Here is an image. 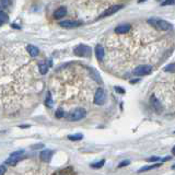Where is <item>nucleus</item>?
I'll list each match as a JSON object with an SVG mask.
<instances>
[{
    "mask_svg": "<svg viewBox=\"0 0 175 175\" xmlns=\"http://www.w3.org/2000/svg\"><path fill=\"white\" fill-rule=\"evenodd\" d=\"M148 23L151 26H153L154 29L160 30V31H169L173 27V25L170 22L165 21L163 19L160 18H150L148 19Z\"/></svg>",
    "mask_w": 175,
    "mask_h": 175,
    "instance_id": "nucleus-1",
    "label": "nucleus"
},
{
    "mask_svg": "<svg viewBox=\"0 0 175 175\" xmlns=\"http://www.w3.org/2000/svg\"><path fill=\"white\" fill-rule=\"evenodd\" d=\"M86 116V111L82 107H78V108H75L73 111H71L67 115V119L70 120V122H78V120L83 119Z\"/></svg>",
    "mask_w": 175,
    "mask_h": 175,
    "instance_id": "nucleus-2",
    "label": "nucleus"
},
{
    "mask_svg": "<svg viewBox=\"0 0 175 175\" xmlns=\"http://www.w3.org/2000/svg\"><path fill=\"white\" fill-rule=\"evenodd\" d=\"M25 154H24V150H19V151L13 152V153L10 154V157L5 160V163L8 165H11V166H14L16 163H19L21 160L24 159Z\"/></svg>",
    "mask_w": 175,
    "mask_h": 175,
    "instance_id": "nucleus-3",
    "label": "nucleus"
},
{
    "mask_svg": "<svg viewBox=\"0 0 175 175\" xmlns=\"http://www.w3.org/2000/svg\"><path fill=\"white\" fill-rule=\"evenodd\" d=\"M75 55L79 56V57H90L91 55V47L88 46V45L84 44H80L73 49Z\"/></svg>",
    "mask_w": 175,
    "mask_h": 175,
    "instance_id": "nucleus-4",
    "label": "nucleus"
},
{
    "mask_svg": "<svg viewBox=\"0 0 175 175\" xmlns=\"http://www.w3.org/2000/svg\"><path fill=\"white\" fill-rule=\"evenodd\" d=\"M152 66L150 65H140L138 67L133 69V75L137 77H144V76H148L152 72Z\"/></svg>",
    "mask_w": 175,
    "mask_h": 175,
    "instance_id": "nucleus-5",
    "label": "nucleus"
},
{
    "mask_svg": "<svg viewBox=\"0 0 175 175\" xmlns=\"http://www.w3.org/2000/svg\"><path fill=\"white\" fill-rule=\"evenodd\" d=\"M105 101H106V93H105L104 89L99 88L95 91V94H94V104L103 105L105 103Z\"/></svg>",
    "mask_w": 175,
    "mask_h": 175,
    "instance_id": "nucleus-6",
    "label": "nucleus"
},
{
    "mask_svg": "<svg viewBox=\"0 0 175 175\" xmlns=\"http://www.w3.org/2000/svg\"><path fill=\"white\" fill-rule=\"evenodd\" d=\"M124 5H111L110 8H107L104 12L99 16V19H103V18H106V16H113V14H115L117 11H119L120 9H123Z\"/></svg>",
    "mask_w": 175,
    "mask_h": 175,
    "instance_id": "nucleus-7",
    "label": "nucleus"
},
{
    "mask_svg": "<svg viewBox=\"0 0 175 175\" xmlns=\"http://www.w3.org/2000/svg\"><path fill=\"white\" fill-rule=\"evenodd\" d=\"M81 22L76 21V20H64L59 22V25L64 29H76L78 26L81 25Z\"/></svg>",
    "mask_w": 175,
    "mask_h": 175,
    "instance_id": "nucleus-8",
    "label": "nucleus"
},
{
    "mask_svg": "<svg viewBox=\"0 0 175 175\" xmlns=\"http://www.w3.org/2000/svg\"><path fill=\"white\" fill-rule=\"evenodd\" d=\"M150 104H151V106L153 107V110L157 113L162 112V110H163L162 104H161L159 100L155 97V95H151V97H150Z\"/></svg>",
    "mask_w": 175,
    "mask_h": 175,
    "instance_id": "nucleus-9",
    "label": "nucleus"
},
{
    "mask_svg": "<svg viewBox=\"0 0 175 175\" xmlns=\"http://www.w3.org/2000/svg\"><path fill=\"white\" fill-rule=\"evenodd\" d=\"M52 157H53V151L52 150H48V149L43 150V151L41 152V154H39L41 160L45 163H49L50 160H52Z\"/></svg>",
    "mask_w": 175,
    "mask_h": 175,
    "instance_id": "nucleus-10",
    "label": "nucleus"
},
{
    "mask_svg": "<svg viewBox=\"0 0 175 175\" xmlns=\"http://www.w3.org/2000/svg\"><path fill=\"white\" fill-rule=\"evenodd\" d=\"M131 29V25L128 23H125V24H120V25H117L115 27V33L117 34H125L127 32H129Z\"/></svg>",
    "mask_w": 175,
    "mask_h": 175,
    "instance_id": "nucleus-11",
    "label": "nucleus"
},
{
    "mask_svg": "<svg viewBox=\"0 0 175 175\" xmlns=\"http://www.w3.org/2000/svg\"><path fill=\"white\" fill-rule=\"evenodd\" d=\"M67 14V9L65 7H59L58 9H56L55 12H54V18L56 20H60V19H63L64 16Z\"/></svg>",
    "mask_w": 175,
    "mask_h": 175,
    "instance_id": "nucleus-12",
    "label": "nucleus"
},
{
    "mask_svg": "<svg viewBox=\"0 0 175 175\" xmlns=\"http://www.w3.org/2000/svg\"><path fill=\"white\" fill-rule=\"evenodd\" d=\"M104 55H105V52L103 46L97 45V46H95V56H97V60H99V61H102L103 58H104Z\"/></svg>",
    "mask_w": 175,
    "mask_h": 175,
    "instance_id": "nucleus-13",
    "label": "nucleus"
},
{
    "mask_svg": "<svg viewBox=\"0 0 175 175\" xmlns=\"http://www.w3.org/2000/svg\"><path fill=\"white\" fill-rule=\"evenodd\" d=\"M26 50H27V53H29L32 57H36V56L39 54L38 48H37L36 46H34V45H32V44H30V45L26 46Z\"/></svg>",
    "mask_w": 175,
    "mask_h": 175,
    "instance_id": "nucleus-14",
    "label": "nucleus"
},
{
    "mask_svg": "<svg viewBox=\"0 0 175 175\" xmlns=\"http://www.w3.org/2000/svg\"><path fill=\"white\" fill-rule=\"evenodd\" d=\"M162 165V163H155V164H151V165H146V166L141 167L138 170V173H142V172H146V171H150V170H153V169H158Z\"/></svg>",
    "mask_w": 175,
    "mask_h": 175,
    "instance_id": "nucleus-15",
    "label": "nucleus"
},
{
    "mask_svg": "<svg viewBox=\"0 0 175 175\" xmlns=\"http://www.w3.org/2000/svg\"><path fill=\"white\" fill-rule=\"evenodd\" d=\"M90 73H91L92 78H93L97 82H99V83H102V82H103V81H102V78L100 77L99 72H97V70H94V69L90 68Z\"/></svg>",
    "mask_w": 175,
    "mask_h": 175,
    "instance_id": "nucleus-16",
    "label": "nucleus"
},
{
    "mask_svg": "<svg viewBox=\"0 0 175 175\" xmlns=\"http://www.w3.org/2000/svg\"><path fill=\"white\" fill-rule=\"evenodd\" d=\"M48 68H49V65L46 63H39L38 65V69H39V72L42 73V75H45V73H47V71H48Z\"/></svg>",
    "mask_w": 175,
    "mask_h": 175,
    "instance_id": "nucleus-17",
    "label": "nucleus"
},
{
    "mask_svg": "<svg viewBox=\"0 0 175 175\" xmlns=\"http://www.w3.org/2000/svg\"><path fill=\"white\" fill-rule=\"evenodd\" d=\"M68 139L71 141H79L83 139V135L82 133H75V135H69Z\"/></svg>",
    "mask_w": 175,
    "mask_h": 175,
    "instance_id": "nucleus-18",
    "label": "nucleus"
},
{
    "mask_svg": "<svg viewBox=\"0 0 175 175\" xmlns=\"http://www.w3.org/2000/svg\"><path fill=\"white\" fill-rule=\"evenodd\" d=\"M45 105H46L47 107H53V105H54V102H53V99H52V95H50L49 92H47V97L46 99H45Z\"/></svg>",
    "mask_w": 175,
    "mask_h": 175,
    "instance_id": "nucleus-19",
    "label": "nucleus"
},
{
    "mask_svg": "<svg viewBox=\"0 0 175 175\" xmlns=\"http://www.w3.org/2000/svg\"><path fill=\"white\" fill-rule=\"evenodd\" d=\"M163 70H164L165 72H175V63L169 64L167 66H165Z\"/></svg>",
    "mask_w": 175,
    "mask_h": 175,
    "instance_id": "nucleus-20",
    "label": "nucleus"
},
{
    "mask_svg": "<svg viewBox=\"0 0 175 175\" xmlns=\"http://www.w3.org/2000/svg\"><path fill=\"white\" fill-rule=\"evenodd\" d=\"M105 163V160L102 159V160H100L99 162H95V163H92L91 164V167H93V169H101V167L104 165Z\"/></svg>",
    "mask_w": 175,
    "mask_h": 175,
    "instance_id": "nucleus-21",
    "label": "nucleus"
},
{
    "mask_svg": "<svg viewBox=\"0 0 175 175\" xmlns=\"http://www.w3.org/2000/svg\"><path fill=\"white\" fill-rule=\"evenodd\" d=\"M0 20L2 22H5V23L9 21V16L5 12V11H0Z\"/></svg>",
    "mask_w": 175,
    "mask_h": 175,
    "instance_id": "nucleus-22",
    "label": "nucleus"
},
{
    "mask_svg": "<svg viewBox=\"0 0 175 175\" xmlns=\"http://www.w3.org/2000/svg\"><path fill=\"white\" fill-rule=\"evenodd\" d=\"M55 116H56V118H63L64 116H65V112H64L63 108H58L55 113Z\"/></svg>",
    "mask_w": 175,
    "mask_h": 175,
    "instance_id": "nucleus-23",
    "label": "nucleus"
},
{
    "mask_svg": "<svg viewBox=\"0 0 175 175\" xmlns=\"http://www.w3.org/2000/svg\"><path fill=\"white\" fill-rule=\"evenodd\" d=\"M146 161L147 162L153 163V162H158V161H161V159H160L159 157H150V158H147Z\"/></svg>",
    "mask_w": 175,
    "mask_h": 175,
    "instance_id": "nucleus-24",
    "label": "nucleus"
},
{
    "mask_svg": "<svg viewBox=\"0 0 175 175\" xmlns=\"http://www.w3.org/2000/svg\"><path fill=\"white\" fill-rule=\"evenodd\" d=\"M9 3H10V0H0V5L2 8H8Z\"/></svg>",
    "mask_w": 175,
    "mask_h": 175,
    "instance_id": "nucleus-25",
    "label": "nucleus"
},
{
    "mask_svg": "<svg viewBox=\"0 0 175 175\" xmlns=\"http://www.w3.org/2000/svg\"><path fill=\"white\" fill-rule=\"evenodd\" d=\"M175 3V0H164L162 2V5L163 7H165V5H172Z\"/></svg>",
    "mask_w": 175,
    "mask_h": 175,
    "instance_id": "nucleus-26",
    "label": "nucleus"
},
{
    "mask_svg": "<svg viewBox=\"0 0 175 175\" xmlns=\"http://www.w3.org/2000/svg\"><path fill=\"white\" fill-rule=\"evenodd\" d=\"M130 164V161L129 160H125V161H122V162L118 164V167H124V166H127V165Z\"/></svg>",
    "mask_w": 175,
    "mask_h": 175,
    "instance_id": "nucleus-27",
    "label": "nucleus"
},
{
    "mask_svg": "<svg viewBox=\"0 0 175 175\" xmlns=\"http://www.w3.org/2000/svg\"><path fill=\"white\" fill-rule=\"evenodd\" d=\"M5 172H7V167H5V165L1 164L0 165V175H5Z\"/></svg>",
    "mask_w": 175,
    "mask_h": 175,
    "instance_id": "nucleus-28",
    "label": "nucleus"
},
{
    "mask_svg": "<svg viewBox=\"0 0 175 175\" xmlns=\"http://www.w3.org/2000/svg\"><path fill=\"white\" fill-rule=\"evenodd\" d=\"M114 89H115V91L117 92V93H119V94H124V93H125V90H124L123 88H120V86H115Z\"/></svg>",
    "mask_w": 175,
    "mask_h": 175,
    "instance_id": "nucleus-29",
    "label": "nucleus"
},
{
    "mask_svg": "<svg viewBox=\"0 0 175 175\" xmlns=\"http://www.w3.org/2000/svg\"><path fill=\"white\" fill-rule=\"evenodd\" d=\"M70 169H67V170H64L60 172V175H71V172H68Z\"/></svg>",
    "mask_w": 175,
    "mask_h": 175,
    "instance_id": "nucleus-30",
    "label": "nucleus"
},
{
    "mask_svg": "<svg viewBox=\"0 0 175 175\" xmlns=\"http://www.w3.org/2000/svg\"><path fill=\"white\" fill-rule=\"evenodd\" d=\"M43 147H44V144H34L32 148H33V149H41V148H43Z\"/></svg>",
    "mask_w": 175,
    "mask_h": 175,
    "instance_id": "nucleus-31",
    "label": "nucleus"
},
{
    "mask_svg": "<svg viewBox=\"0 0 175 175\" xmlns=\"http://www.w3.org/2000/svg\"><path fill=\"white\" fill-rule=\"evenodd\" d=\"M171 160V157H165L164 159L161 160V162H165V161H170Z\"/></svg>",
    "mask_w": 175,
    "mask_h": 175,
    "instance_id": "nucleus-32",
    "label": "nucleus"
},
{
    "mask_svg": "<svg viewBox=\"0 0 175 175\" xmlns=\"http://www.w3.org/2000/svg\"><path fill=\"white\" fill-rule=\"evenodd\" d=\"M30 125H21L20 126V128H29Z\"/></svg>",
    "mask_w": 175,
    "mask_h": 175,
    "instance_id": "nucleus-33",
    "label": "nucleus"
},
{
    "mask_svg": "<svg viewBox=\"0 0 175 175\" xmlns=\"http://www.w3.org/2000/svg\"><path fill=\"white\" fill-rule=\"evenodd\" d=\"M11 26H12V27H14V29H20V26L16 25V24H12Z\"/></svg>",
    "mask_w": 175,
    "mask_h": 175,
    "instance_id": "nucleus-34",
    "label": "nucleus"
},
{
    "mask_svg": "<svg viewBox=\"0 0 175 175\" xmlns=\"http://www.w3.org/2000/svg\"><path fill=\"white\" fill-rule=\"evenodd\" d=\"M172 154H174V155H175V146L172 148Z\"/></svg>",
    "mask_w": 175,
    "mask_h": 175,
    "instance_id": "nucleus-35",
    "label": "nucleus"
},
{
    "mask_svg": "<svg viewBox=\"0 0 175 175\" xmlns=\"http://www.w3.org/2000/svg\"><path fill=\"white\" fill-rule=\"evenodd\" d=\"M3 23H5V22H2V21H1V20H0V26L2 25V24H3Z\"/></svg>",
    "mask_w": 175,
    "mask_h": 175,
    "instance_id": "nucleus-36",
    "label": "nucleus"
},
{
    "mask_svg": "<svg viewBox=\"0 0 175 175\" xmlns=\"http://www.w3.org/2000/svg\"><path fill=\"white\" fill-rule=\"evenodd\" d=\"M144 1H146V0H139V2H144Z\"/></svg>",
    "mask_w": 175,
    "mask_h": 175,
    "instance_id": "nucleus-37",
    "label": "nucleus"
},
{
    "mask_svg": "<svg viewBox=\"0 0 175 175\" xmlns=\"http://www.w3.org/2000/svg\"><path fill=\"white\" fill-rule=\"evenodd\" d=\"M172 167H173V169H175V165H173V166H172Z\"/></svg>",
    "mask_w": 175,
    "mask_h": 175,
    "instance_id": "nucleus-38",
    "label": "nucleus"
}]
</instances>
